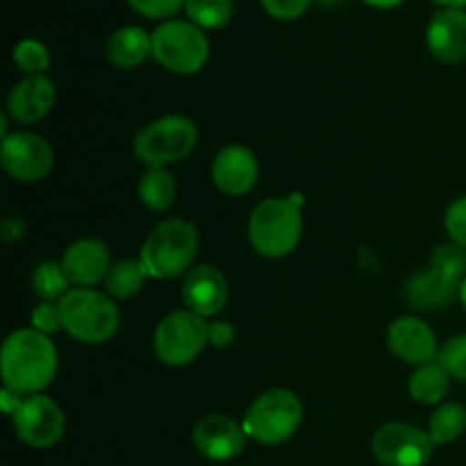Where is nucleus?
Listing matches in <instances>:
<instances>
[{
  "mask_svg": "<svg viewBox=\"0 0 466 466\" xmlns=\"http://www.w3.org/2000/svg\"><path fill=\"white\" fill-rule=\"evenodd\" d=\"M57 349L48 335L23 328L5 339L0 350V373L7 390L21 396H35L55 380Z\"/></svg>",
  "mask_w": 466,
  "mask_h": 466,
  "instance_id": "nucleus-1",
  "label": "nucleus"
},
{
  "mask_svg": "<svg viewBox=\"0 0 466 466\" xmlns=\"http://www.w3.org/2000/svg\"><path fill=\"white\" fill-rule=\"evenodd\" d=\"M198 246L200 237L194 223L185 218H168L150 232L141 246L139 259L148 278L171 280L191 271Z\"/></svg>",
  "mask_w": 466,
  "mask_h": 466,
  "instance_id": "nucleus-2",
  "label": "nucleus"
},
{
  "mask_svg": "<svg viewBox=\"0 0 466 466\" xmlns=\"http://www.w3.org/2000/svg\"><path fill=\"white\" fill-rule=\"evenodd\" d=\"M303 235V217L296 200L267 198L248 218V241L262 258H287Z\"/></svg>",
  "mask_w": 466,
  "mask_h": 466,
  "instance_id": "nucleus-3",
  "label": "nucleus"
},
{
  "mask_svg": "<svg viewBox=\"0 0 466 466\" xmlns=\"http://www.w3.org/2000/svg\"><path fill=\"white\" fill-rule=\"evenodd\" d=\"M62 330L82 344H103L112 339L121 314L107 294L94 289H71L59 300Z\"/></svg>",
  "mask_w": 466,
  "mask_h": 466,
  "instance_id": "nucleus-4",
  "label": "nucleus"
},
{
  "mask_svg": "<svg viewBox=\"0 0 466 466\" xmlns=\"http://www.w3.org/2000/svg\"><path fill=\"white\" fill-rule=\"evenodd\" d=\"M303 421V405L289 390H268L253 400L244 417L246 437L264 446L291 440Z\"/></svg>",
  "mask_w": 466,
  "mask_h": 466,
  "instance_id": "nucleus-5",
  "label": "nucleus"
},
{
  "mask_svg": "<svg viewBox=\"0 0 466 466\" xmlns=\"http://www.w3.org/2000/svg\"><path fill=\"white\" fill-rule=\"evenodd\" d=\"M198 141V127L182 114H168L141 127L135 137V155L148 168H164L180 162Z\"/></svg>",
  "mask_w": 466,
  "mask_h": 466,
  "instance_id": "nucleus-6",
  "label": "nucleus"
},
{
  "mask_svg": "<svg viewBox=\"0 0 466 466\" xmlns=\"http://www.w3.org/2000/svg\"><path fill=\"white\" fill-rule=\"evenodd\" d=\"M153 57L167 71L194 76L208 64L209 41L191 21H164L153 32Z\"/></svg>",
  "mask_w": 466,
  "mask_h": 466,
  "instance_id": "nucleus-7",
  "label": "nucleus"
},
{
  "mask_svg": "<svg viewBox=\"0 0 466 466\" xmlns=\"http://www.w3.org/2000/svg\"><path fill=\"white\" fill-rule=\"evenodd\" d=\"M209 344V323L191 309H176L159 321L153 349L167 367H187Z\"/></svg>",
  "mask_w": 466,
  "mask_h": 466,
  "instance_id": "nucleus-8",
  "label": "nucleus"
},
{
  "mask_svg": "<svg viewBox=\"0 0 466 466\" xmlns=\"http://www.w3.org/2000/svg\"><path fill=\"white\" fill-rule=\"evenodd\" d=\"M0 164L14 180L39 182L53 171L55 153L44 137L35 132H14L3 139Z\"/></svg>",
  "mask_w": 466,
  "mask_h": 466,
  "instance_id": "nucleus-9",
  "label": "nucleus"
},
{
  "mask_svg": "<svg viewBox=\"0 0 466 466\" xmlns=\"http://www.w3.org/2000/svg\"><path fill=\"white\" fill-rule=\"evenodd\" d=\"M14 432L32 449H50L64 435V412L53 399L44 394L27 396L12 414Z\"/></svg>",
  "mask_w": 466,
  "mask_h": 466,
  "instance_id": "nucleus-10",
  "label": "nucleus"
},
{
  "mask_svg": "<svg viewBox=\"0 0 466 466\" xmlns=\"http://www.w3.org/2000/svg\"><path fill=\"white\" fill-rule=\"evenodd\" d=\"M371 449L382 466H426L435 444L421 428L387 423L373 435Z\"/></svg>",
  "mask_w": 466,
  "mask_h": 466,
  "instance_id": "nucleus-11",
  "label": "nucleus"
},
{
  "mask_svg": "<svg viewBox=\"0 0 466 466\" xmlns=\"http://www.w3.org/2000/svg\"><path fill=\"white\" fill-rule=\"evenodd\" d=\"M194 446L214 462H228L241 455L246 446L244 426L226 414H208L194 428Z\"/></svg>",
  "mask_w": 466,
  "mask_h": 466,
  "instance_id": "nucleus-12",
  "label": "nucleus"
},
{
  "mask_svg": "<svg viewBox=\"0 0 466 466\" xmlns=\"http://www.w3.org/2000/svg\"><path fill=\"white\" fill-rule=\"evenodd\" d=\"M259 164L250 148L230 144L217 153L212 162V180L228 196H244L258 185Z\"/></svg>",
  "mask_w": 466,
  "mask_h": 466,
  "instance_id": "nucleus-13",
  "label": "nucleus"
},
{
  "mask_svg": "<svg viewBox=\"0 0 466 466\" xmlns=\"http://www.w3.org/2000/svg\"><path fill=\"white\" fill-rule=\"evenodd\" d=\"M182 300L200 317H214L228 303L226 276L212 264H198L182 278Z\"/></svg>",
  "mask_w": 466,
  "mask_h": 466,
  "instance_id": "nucleus-14",
  "label": "nucleus"
},
{
  "mask_svg": "<svg viewBox=\"0 0 466 466\" xmlns=\"http://www.w3.org/2000/svg\"><path fill=\"white\" fill-rule=\"evenodd\" d=\"M387 344L391 353L403 362L421 367V364L435 362L440 349H437V337L428 323L417 317H400L387 330Z\"/></svg>",
  "mask_w": 466,
  "mask_h": 466,
  "instance_id": "nucleus-15",
  "label": "nucleus"
},
{
  "mask_svg": "<svg viewBox=\"0 0 466 466\" xmlns=\"http://www.w3.org/2000/svg\"><path fill=\"white\" fill-rule=\"evenodd\" d=\"M428 50L441 64H460L466 59V12L444 7L432 16L426 32Z\"/></svg>",
  "mask_w": 466,
  "mask_h": 466,
  "instance_id": "nucleus-16",
  "label": "nucleus"
},
{
  "mask_svg": "<svg viewBox=\"0 0 466 466\" xmlns=\"http://www.w3.org/2000/svg\"><path fill=\"white\" fill-rule=\"evenodd\" d=\"M57 89L46 76H27L7 96V114L18 123H36L55 107Z\"/></svg>",
  "mask_w": 466,
  "mask_h": 466,
  "instance_id": "nucleus-17",
  "label": "nucleus"
},
{
  "mask_svg": "<svg viewBox=\"0 0 466 466\" xmlns=\"http://www.w3.org/2000/svg\"><path fill=\"white\" fill-rule=\"evenodd\" d=\"M62 267L71 285L94 287L105 280L112 268L109 248L100 239H80L68 246L62 258Z\"/></svg>",
  "mask_w": 466,
  "mask_h": 466,
  "instance_id": "nucleus-18",
  "label": "nucleus"
},
{
  "mask_svg": "<svg viewBox=\"0 0 466 466\" xmlns=\"http://www.w3.org/2000/svg\"><path fill=\"white\" fill-rule=\"evenodd\" d=\"M460 296V287L441 278L431 267L414 273L405 285V300L419 312H440Z\"/></svg>",
  "mask_w": 466,
  "mask_h": 466,
  "instance_id": "nucleus-19",
  "label": "nucleus"
},
{
  "mask_svg": "<svg viewBox=\"0 0 466 466\" xmlns=\"http://www.w3.org/2000/svg\"><path fill=\"white\" fill-rule=\"evenodd\" d=\"M153 55V36L137 25L118 27L105 44V57L116 68H135Z\"/></svg>",
  "mask_w": 466,
  "mask_h": 466,
  "instance_id": "nucleus-20",
  "label": "nucleus"
},
{
  "mask_svg": "<svg viewBox=\"0 0 466 466\" xmlns=\"http://www.w3.org/2000/svg\"><path fill=\"white\" fill-rule=\"evenodd\" d=\"M449 387L451 376L437 360L417 367V371L410 378V396L423 405L441 403L449 394Z\"/></svg>",
  "mask_w": 466,
  "mask_h": 466,
  "instance_id": "nucleus-21",
  "label": "nucleus"
},
{
  "mask_svg": "<svg viewBox=\"0 0 466 466\" xmlns=\"http://www.w3.org/2000/svg\"><path fill=\"white\" fill-rule=\"evenodd\" d=\"M177 194L176 180L167 168H148L139 182V200L150 212H164L173 205Z\"/></svg>",
  "mask_w": 466,
  "mask_h": 466,
  "instance_id": "nucleus-22",
  "label": "nucleus"
},
{
  "mask_svg": "<svg viewBox=\"0 0 466 466\" xmlns=\"http://www.w3.org/2000/svg\"><path fill=\"white\" fill-rule=\"evenodd\" d=\"M148 278L141 259H121L112 264L107 278H105V289L112 299H132L144 289V282Z\"/></svg>",
  "mask_w": 466,
  "mask_h": 466,
  "instance_id": "nucleus-23",
  "label": "nucleus"
},
{
  "mask_svg": "<svg viewBox=\"0 0 466 466\" xmlns=\"http://www.w3.org/2000/svg\"><path fill=\"white\" fill-rule=\"evenodd\" d=\"M466 432V408L460 403H444L435 410L428 426L432 444L444 446L460 440Z\"/></svg>",
  "mask_w": 466,
  "mask_h": 466,
  "instance_id": "nucleus-24",
  "label": "nucleus"
},
{
  "mask_svg": "<svg viewBox=\"0 0 466 466\" xmlns=\"http://www.w3.org/2000/svg\"><path fill=\"white\" fill-rule=\"evenodd\" d=\"M187 18L200 30H221L232 21L235 3L232 0H187Z\"/></svg>",
  "mask_w": 466,
  "mask_h": 466,
  "instance_id": "nucleus-25",
  "label": "nucleus"
},
{
  "mask_svg": "<svg viewBox=\"0 0 466 466\" xmlns=\"http://www.w3.org/2000/svg\"><path fill=\"white\" fill-rule=\"evenodd\" d=\"M32 285H35V291L46 299V303L50 300H62L64 296L68 294V280L66 271H64L62 262H44L35 268V276H32Z\"/></svg>",
  "mask_w": 466,
  "mask_h": 466,
  "instance_id": "nucleus-26",
  "label": "nucleus"
},
{
  "mask_svg": "<svg viewBox=\"0 0 466 466\" xmlns=\"http://www.w3.org/2000/svg\"><path fill=\"white\" fill-rule=\"evenodd\" d=\"M431 268L440 273L441 278H446L453 285H462L466 278V250L458 244H441L432 250L431 258Z\"/></svg>",
  "mask_w": 466,
  "mask_h": 466,
  "instance_id": "nucleus-27",
  "label": "nucleus"
},
{
  "mask_svg": "<svg viewBox=\"0 0 466 466\" xmlns=\"http://www.w3.org/2000/svg\"><path fill=\"white\" fill-rule=\"evenodd\" d=\"M12 59L25 76H44V71H48L50 66L48 48L36 39L18 41L14 46Z\"/></svg>",
  "mask_w": 466,
  "mask_h": 466,
  "instance_id": "nucleus-28",
  "label": "nucleus"
},
{
  "mask_svg": "<svg viewBox=\"0 0 466 466\" xmlns=\"http://www.w3.org/2000/svg\"><path fill=\"white\" fill-rule=\"evenodd\" d=\"M437 362L446 369L451 378L466 382V335H458L440 349Z\"/></svg>",
  "mask_w": 466,
  "mask_h": 466,
  "instance_id": "nucleus-29",
  "label": "nucleus"
},
{
  "mask_svg": "<svg viewBox=\"0 0 466 466\" xmlns=\"http://www.w3.org/2000/svg\"><path fill=\"white\" fill-rule=\"evenodd\" d=\"M444 226H446V232H449L451 241L462 246L466 250V196L453 200V203L449 205L444 217Z\"/></svg>",
  "mask_w": 466,
  "mask_h": 466,
  "instance_id": "nucleus-30",
  "label": "nucleus"
},
{
  "mask_svg": "<svg viewBox=\"0 0 466 466\" xmlns=\"http://www.w3.org/2000/svg\"><path fill=\"white\" fill-rule=\"evenodd\" d=\"M135 12L148 18H168L180 12L187 0H127Z\"/></svg>",
  "mask_w": 466,
  "mask_h": 466,
  "instance_id": "nucleus-31",
  "label": "nucleus"
},
{
  "mask_svg": "<svg viewBox=\"0 0 466 466\" xmlns=\"http://www.w3.org/2000/svg\"><path fill=\"white\" fill-rule=\"evenodd\" d=\"M312 0H262V7L276 21H294L309 9Z\"/></svg>",
  "mask_w": 466,
  "mask_h": 466,
  "instance_id": "nucleus-32",
  "label": "nucleus"
},
{
  "mask_svg": "<svg viewBox=\"0 0 466 466\" xmlns=\"http://www.w3.org/2000/svg\"><path fill=\"white\" fill-rule=\"evenodd\" d=\"M30 323L35 330L44 332V335H50V332L62 330V317H59V305L53 303H41L39 308L32 312Z\"/></svg>",
  "mask_w": 466,
  "mask_h": 466,
  "instance_id": "nucleus-33",
  "label": "nucleus"
},
{
  "mask_svg": "<svg viewBox=\"0 0 466 466\" xmlns=\"http://www.w3.org/2000/svg\"><path fill=\"white\" fill-rule=\"evenodd\" d=\"M235 339V328L228 321H217L209 323V344L217 346V349H226Z\"/></svg>",
  "mask_w": 466,
  "mask_h": 466,
  "instance_id": "nucleus-34",
  "label": "nucleus"
},
{
  "mask_svg": "<svg viewBox=\"0 0 466 466\" xmlns=\"http://www.w3.org/2000/svg\"><path fill=\"white\" fill-rule=\"evenodd\" d=\"M21 400H23L21 394H16V391L7 390V387H5L3 394H0V403H3L5 414H9V417H12V414L16 412L18 405H21Z\"/></svg>",
  "mask_w": 466,
  "mask_h": 466,
  "instance_id": "nucleus-35",
  "label": "nucleus"
},
{
  "mask_svg": "<svg viewBox=\"0 0 466 466\" xmlns=\"http://www.w3.org/2000/svg\"><path fill=\"white\" fill-rule=\"evenodd\" d=\"M362 3L371 5V7L376 9H391V7H399V5L405 3V0H362Z\"/></svg>",
  "mask_w": 466,
  "mask_h": 466,
  "instance_id": "nucleus-36",
  "label": "nucleus"
},
{
  "mask_svg": "<svg viewBox=\"0 0 466 466\" xmlns=\"http://www.w3.org/2000/svg\"><path fill=\"white\" fill-rule=\"evenodd\" d=\"M435 3L444 5V7H455V9H462L466 5V0H435Z\"/></svg>",
  "mask_w": 466,
  "mask_h": 466,
  "instance_id": "nucleus-37",
  "label": "nucleus"
},
{
  "mask_svg": "<svg viewBox=\"0 0 466 466\" xmlns=\"http://www.w3.org/2000/svg\"><path fill=\"white\" fill-rule=\"evenodd\" d=\"M458 300H460V303H462V308L466 309V278L462 280V285H460V296H458Z\"/></svg>",
  "mask_w": 466,
  "mask_h": 466,
  "instance_id": "nucleus-38",
  "label": "nucleus"
},
{
  "mask_svg": "<svg viewBox=\"0 0 466 466\" xmlns=\"http://www.w3.org/2000/svg\"><path fill=\"white\" fill-rule=\"evenodd\" d=\"M323 3H337V0H323Z\"/></svg>",
  "mask_w": 466,
  "mask_h": 466,
  "instance_id": "nucleus-39",
  "label": "nucleus"
}]
</instances>
